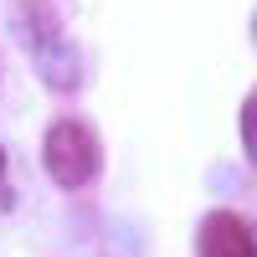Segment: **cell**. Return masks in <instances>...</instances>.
Listing matches in <instances>:
<instances>
[{
	"label": "cell",
	"mask_w": 257,
	"mask_h": 257,
	"mask_svg": "<svg viewBox=\"0 0 257 257\" xmlns=\"http://www.w3.org/2000/svg\"><path fill=\"white\" fill-rule=\"evenodd\" d=\"M196 252L201 257H257L252 247V231L237 211H211L196 231Z\"/></svg>",
	"instance_id": "3"
},
{
	"label": "cell",
	"mask_w": 257,
	"mask_h": 257,
	"mask_svg": "<svg viewBox=\"0 0 257 257\" xmlns=\"http://www.w3.org/2000/svg\"><path fill=\"white\" fill-rule=\"evenodd\" d=\"M36 21H41V26H26V41H31V57H36L41 82L57 88V93H72L82 82V52L57 31L52 16H41V6H36Z\"/></svg>",
	"instance_id": "2"
},
{
	"label": "cell",
	"mask_w": 257,
	"mask_h": 257,
	"mask_svg": "<svg viewBox=\"0 0 257 257\" xmlns=\"http://www.w3.org/2000/svg\"><path fill=\"white\" fill-rule=\"evenodd\" d=\"M242 149H247V160H257V139H252V103H242Z\"/></svg>",
	"instance_id": "4"
},
{
	"label": "cell",
	"mask_w": 257,
	"mask_h": 257,
	"mask_svg": "<svg viewBox=\"0 0 257 257\" xmlns=\"http://www.w3.org/2000/svg\"><path fill=\"white\" fill-rule=\"evenodd\" d=\"M0 180H6V149H0Z\"/></svg>",
	"instance_id": "5"
},
{
	"label": "cell",
	"mask_w": 257,
	"mask_h": 257,
	"mask_svg": "<svg viewBox=\"0 0 257 257\" xmlns=\"http://www.w3.org/2000/svg\"><path fill=\"white\" fill-rule=\"evenodd\" d=\"M41 165L62 190H82L98 175V134L77 118H57L41 139Z\"/></svg>",
	"instance_id": "1"
}]
</instances>
